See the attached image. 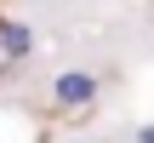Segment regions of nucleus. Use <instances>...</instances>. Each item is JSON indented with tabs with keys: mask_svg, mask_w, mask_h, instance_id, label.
<instances>
[{
	"mask_svg": "<svg viewBox=\"0 0 154 143\" xmlns=\"http://www.w3.org/2000/svg\"><path fill=\"white\" fill-rule=\"evenodd\" d=\"M137 143H154V126H137Z\"/></svg>",
	"mask_w": 154,
	"mask_h": 143,
	"instance_id": "obj_3",
	"label": "nucleus"
},
{
	"mask_svg": "<svg viewBox=\"0 0 154 143\" xmlns=\"http://www.w3.org/2000/svg\"><path fill=\"white\" fill-rule=\"evenodd\" d=\"M97 92H103V80H97L91 69H63V75L51 80V103H63V109H91Z\"/></svg>",
	"mask_w": 154,
	"mask_h": 143,
	"instance_id": "obj_1",
	"label": "nucleus"
},
{
	"mask_svg": "<svg viewBox=\"0 0 154 143\" xmlns=\"http://www.w3.org/2000/svg\"><path fill=\"white\" fill-rule=\"evenodd\" d=\"M34 52V29L29 23H0V57H29Z\"/></svg>",
	"mask_w": 154,
	"mask_h": 143,
	"instance_id": "obj_2",
	"label": "nucleus"
}]
</instances>
